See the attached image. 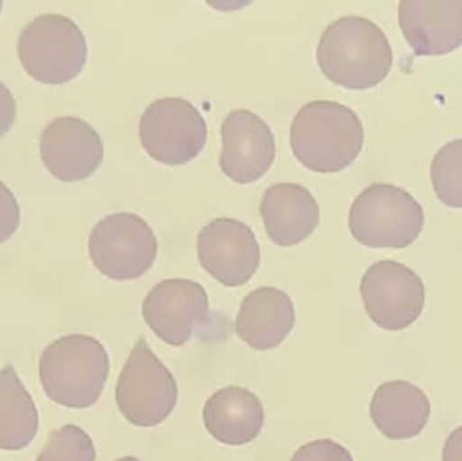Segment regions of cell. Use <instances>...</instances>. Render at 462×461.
I'll list each match as a JSON object with an SVG mask.
<instances>
[{"label": "cell", "mask_w": 462, "mask_h": 461, "mask_svg": "<svg viewBox=\"0 0 462 461\" xmlns=\"http://www.w3.org/2000/svg\"><path fill=\"white\" fill-rule=\"evenodd\" d=\"M317 61L323 75L347 89H368L382 83L393 51L382 27L360 15L331 22L320 35Z\"/></svg>", "instance_id": "6da1fadb"}, {"label": "cell", "mask_w": 462, "mask_h": 461, "mask_svg": "<svg viewBox=\"0 0 462 461\" xmlns=\"http://www.w3.org/2000/svg\"><path fill=\"white\" fill-rule=\"evenodd\" d=\"M290 143L296 159L318 173L349 167L364 145L360 116L342 103L312 100L299 108L291 124Z\"/></svg>", "instance_id": "7a4b0ae2"}, {"label": "cell", "mask_w": 462, "mask_h": 461, "mask_svg": "<svg viewBox=\"0 0 462 461\" xmlns=\"http://www.w3.org/2000/svg\"><path fill=\"white\" fill-rule=\"evenodd\" d=\"M110 373L105 346L87 335L57 338L41 355L43 392L57 405L87 409L97 402Z\"/></svg>", "instance_id": "3957f363"}, {"label": "cell", "mask_w": 462, "mask_h": 461, "mask_svg": "<svg viewBox=\"0 0 462 461\" xmlns=\"http://www.w3.org/2000/svg\"><path fill=\"white\" fill-rule=\"evenodd\" d=\"M353 237L371 248H406L425 225L420 203L401 187L374 183L360 192L349 213Z\"/></svg>", "instance_id": "277c9868"}, {"label": "cell", "mask_w": 462, "mask_h": 461, "mask_svg": "<svg viewBox=\"0 0 462 461\" xmlns=\"http://www.w3.org/2000/svg\"><path fill=\"white\" fill-rule=\"evenodd\" d=\"M88 46L80 27L61 14L35 16L18 38V56L26 72L45 84H64L80 75Z\"/></svg>", "instance_id": "5b68a950"}, {"label": "cell", "mask_w": 462, "mask_h": 461, "mask_svg": "<svg viewBox=\"0 0 462 461\" xmlns=\"http://www.w3.org/2000/svg\"><path fill=\"white\" fill-rule=\"evenodd\" d=\"M178 397L175 376L140 338L116 383V401L122 416L134 427H157L175 410Z\"/></svg>", "instance_id": "8992f818"}, {"label": "cell", "mask_w": 462, "mask_h": 461, "mask_svg": "<svg viewBox=\"0 0 462 461\" xmlns=\"http://www.w3.org/2000/svg\"><path fill=\"white\" fill-rule=\"evenodd\" d=\"M157 248L151 225L133 213L105 217L88 238L92 264L113 281H134L145 275L156 262Z\"/></svg>", "instance_id": "52a82bcc"}, {"label": "cell", "mask_w": 462, "mask_h": 461, "mask_svg": "<svg viewBox=\"0 0 462 461\" xmlns=\"http://www.w3.org/2000/svg\"><path fill=\"white\" fill-rule=\"evenodd\" d=\"M138 134L152 159L165 165H184L205 148L208 124L189 100L162 97L143 111Z\"/></svg>", "instance_id": "ba28073f"}, {"label": "cell", "mask_w": 462, "mask_h": 461, "mask_svg": "<svg viewBox=\"0 0 462 461\" xmlns=\"http://www.w3.org/2000/svg\"><path fill=\"white\" fill-rule=\"evenodd\" d=\"M360 294L369 318L388 332L411 327L425 309L422 279L403 263L393 260L374 263L366 270Z\"/></svg>", "instance_id": "9c48e42d"}, {"label": "cell", "mask_w": 462, "mask_h": 461, "mask_svg": "<svg viewBox=\"0 0 462 461\" xmlns=\"http://www.w3.org/2000/svg\"><path fill=\"white\" fill-rule=\"evenodd\" d=\"M210 316L208 292L189 279H167L153 287L143 303V317L160 340L181 346L205 327Z\"/></svg>", "instance_id": "30bf717a"}, {"label": "cell", "mask_w": 462, "mask_h": 461, "mask_svg": "<svg viewBox=\"0 0 462 461\" xmlns=\"http://www.w3.org/2000/svg\"><path fill=\"white\" fill-rule=\"evenodd\" d=\"M200 264L226 287L244 286L257 272L260 245L253 230L233 218H217L205 225L198 235Z\"/></svg>", "instance_id": "8fae6325"}, {"label": "cell", "mask_w": 462, "mask_h": 461, "mask_svg": "<svg viewBox=\"0 0 462 461\" xmlns=\"http://www.w3.org/2000/svg\"><path fill=\"white\" fill-rule=\"evenodd\" d=\"M40 152L49 172L72 183L94 175L103 162L105 145L99 133L78 116H59L46 124Z\"/></svg>", "instance_id": "7c38bea8"}, {"label": "cell", "mask_w": 462, "mask_h": 461, "mask_svg": "<svg viewBox=\"0 0 462 461\" xmlns=\"http://www.w3.org/2000/svg\"><path fill=\"white\" fill-rule=\"evenodd\" d=\"M222 172L238 184L257 181L265 175L276 157V143L271 127L249 110L227 114L222 124Z\"/></svg>", "instance_id": "4fadbf2b"}, {"label": "cell", "mask_w": 462, "mask_h": 461, "mask_svg": "<svg viewBox=\"0 0 462 461\" xmlns=\"http://www.w3.org/2000/svg\"><path fill=\"white\" fill-rule=\"evenodd\" d=\"M399 24L418 56L449 53L462 43V0H402Z\"/></svg>", "instance_id": "5bb4252c"}, {"label": "cell", "mask_w": 462, "mask_h": 461, "mask_svg": "<svg viewBox=\"0 0 462 461\" xmlns=\"http://www.w3.org/2000/svg\"><path fill=\"white\" fill-rule=\"evenodd\" d=\"M266 235L279 246H292L312 235L320 221L319 205L306 187L277 183L269 187L260 203Z\"/></svg>", "instance_id": "9a60e30c"}, {"label": "cell", "mask_w": 462, "mask_h": 461, "mask_svg": "<svg viewBox=\"0 0 462 461\" xmlns=\"http://www.w3.org/2000/svg\"><path fill=\"white\" fill-rule=\"evenodd\" d=\"M295 327V308L287 292L276 287H260L242 300L236 332L257 351L282 346Z\"/></svg>", "instance_id": "2e32d148"}, {"label": "cell", "mask_w": 462, "mask_h": 461, "mask_svg": "<svg viewBox=\"0 0 462 461\" xmlns=\"http://www.w3.org/2000/svg\"><path fill=\"white\" fill-rule=\"evenodd\" d=\"M372 421L390 440H409L420 435L431 416V403L423 390L407 381L377 387L369 406Z\"/></svg>", "instance_id": "e0dca14e"}, {"label": "cell", "mask_w": 462, "mask_h": 461, "mask_svg": "<svg viewBox=\"0 0 462 461\" xmlns=\"http://www.w3.org/2000/svg\"><path fill=\"white\" fill-rule=\"evenodd\" d=\"M263 406L257 395L242 387H226L214 392L205 408L203 422L208 432L225 446L252 443L263 427Z\"/></svg>", "instance_id": "ac0fdd59"}, {"label": "cell", "mask_w": 462, "mask_h": 461, "mask_svg": "<svg viewBox=\"0 0 462 461\" xmlns=\"http://www.w3.org/2000/svg\"><path fill=\"white\" fill-rule=\"evenodd\" d=\"M40 427V416L32 395L13 365L0 370V449L26 448Z\"/></svg>", "instance_id": "d6986e66"}, {"label": "cell", "mask_w": 462, "mask_h": 461, "mask_svg": "<svg viewBox=\"0 0 462 461\" xmlns=\"http://www.w3.org/2000/svg\"><path fill=\"white\" fill-rule=\"evenodd\" d=\"M437 197L449 207H462V138L445 143L430 165Z\"/></svg>", "instance_id": "ffe728a7"}, {"label": "cell", "mask_w": 462, "mask_h": 461, "mask_svg": "<svg viewBox=\"0 0 462 461\" xmlns=\"http://www.w3.org/2000/svg\"><path fill=\"white\" fill-rule=\"evenodd\" d=\"M97 449L88 433L68 424L51 433L45 448L35 461H95Z\"/></svg>", "instance_id": "44dd1931"}, {"label": "cell", "mask_w": 462, "mask_h": 461, "mask_svg": "<svg viewBox=\"0 0 462 461\" xmlns=\"http://www.w3.org/2000/svg\"><path fill=\"white\" fill-rule=\"evenodd\" d=\"M290 461H355L352 454L341 444L323 438L304 444Z\"/></svg>", "instance_id": "7402d4cb"}, {"label": "cell", "mask_w": 462, "mask_h": 461, "mask_svg": "<svg viewBox=\"0 0 462 461\" xmlns=\"http://www.w3.org/2000/svg\"><path fill=\"white\" fill-rule=\"evenodd\" d=\"M21 222V207L10 189L0 180V244L13 237Z\"/></svg>", "instance_id": "603a6c76"}, {"label": "cell", "mask_w": 462, "mask_h": 461, "mask_svg": "<svg viewBox=\"0 0 462 461\" xmlns=\"http://www.w3.org/2000/svg\"><path fill=\"white\" fill-rule=\"evenodd\" d=\"M16 118V102L13 92L0 81V137L7 134Z\"/></svg>", "instance_id": "cb8c5ba5"}, {"label": "cell", "mask_w": 462, "mask_h": 461, "mask_svg": "<svg viewBox=\"0 0 462 461\" xmlns=\"http://www.w3.org/2000/svg\"><path fill=\"white\" fill-rule=\"evenodd\" d=\"M442 461H462V427L456 428L445 441Z\"/></svg>", "instance_id": "d4e9b609"}, {"label": "cell", "mask_w": 462, "mask_h": 461, "mask_svg": "<svg viewBox=\"0 0 462 461\" xmlns=\"http://www.w3.org/2000/svg\"><path fill=\"white\" fill-rule=\"evenodd\" d=\"M114 461H143V460L137 459V457H134V456H126V457H121V459L114 460Z\"/></svg>", "instance_id": "484cf974"}, {"label": "cell", "mask_w": 462, "mask_h": 461, "mask_svg": "<svg viewBox=\"0 0 462 461\" xmlns=\"http://www.w3.org/2000/svg\"><path fill=\"white\" fill-rule=\"evenodd\" d=\"M3 2H0V11H2Z\"/></svg>", "instance_id": "4316f807"}]
</instances>
